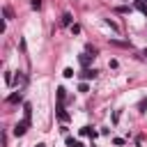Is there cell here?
<instances>
[{
  "mask_svg": "<svg viewBox=\"0 0 147 147\" xmlns=\"http://www.w3.org/2000/svg\"><path fill=\"white\" fill-rule=\"evenodd\" d=\"M28 126H30V119H23V122H18V124L14 126V136H23V133L28 131Z\"/></svg>",
  "mask_w": 147,
  "mask_h": 147,
  "instance_id": "obj_1",
  "label": "cell"
},
{
  "mask_svg": "<svg viewBox=\"0 0 147 147\" xmlns=\"http://www.w3.org/2000/svg\"><path fill=\"white\" fill-rule=\"evenodd\" d=\"M57 117H60V122H67L69 119V115L64 113V106H57Z\"/></svg>",
  "mask_w": 147,
  "mask_h": 147,
  "instance_id": "obj_2",
  "label": "cell"
},
{
  "mask_svg": "<svg viewBox=\"0 0 147 147\" xmlns=\"http://www.w3.org/2000/svg\"><path fill=\"white\" fill-rule=\"evenodd\" d=\"M57 106H64V87H57Z\"/></svg>",
  "mask_w": 147,
  "mask_h": 147,
  "instance_id": "obj_3",
  "label": "cell"
},
{
  "mask_svg": "<svg viewBox=\"0 0 147 147\" xmlns=\"http://www.w3.org/2000/svg\"><path fill=\"white\" fill-rule=\"evenodd\" d=\"M21 101V92H14V94H9V99H7V103H18Z\"/></svg>",
  "mask_w": 147,
  "mask_h": 147,
  "instance_id": "obj_4",
  "label": "cell"
},
{
  "mask_svg": "<svg viewBox=\"0 0 147 147\" xmlns=\"http://www.w3.org/2000/svg\"><path fill=\"white\" fill-rule=\"evenodd\" d=\"M94 76H96V71H94V69H85V71L80 74V78H94Z\"/></svg>",
  "mask_w": 147,
  "mask_h": 147,
  "instance_id": "obj_5",
  "label": "cell"
},
{
  "mask_svg": "<svg viewBox=\"0 0 147 147\" xmlns=\"http://www.w3.org/2000/svg\"><path fill=\"white\" fill-rule=\"evenodd\" d=\"M23 115H25V119H30V115H32V106L30 103H23Z\"/></svg>",
  "mask_w": 147,
  "mask_h": 147,
  "instance_id": "obj_6",
  "label": "cell"
},
{
  "mask_svg": "<svg viewBox=\"0 0 147 147\" xmlns=\"http://www.w3.org/2000/svg\"><path fill=\"white\" fill-rule=\"evenodd\" d=\"M136 7H138V9H140V11H142V14H147V5H145V2H142V0H138V5H136Z\"/></svg>",
  "mask_w": 147,
  "mask_h": 147,
  "instance_id": "obj_7",
  "label": "cell"
},
{
  "mask_svg": "<svg viewBox=\"0 0 147 147\" xmlns=\"http://www.w3.org/2000/svg\"><path fill=\"white\" fill-rule=\"evenodd\" d=\"M62 23L69 25V23H71V14H64V16H62Z\"/></svg>",
  "mask_w": 147,
  "mask_h": 147,
  "instance_id": "obj_8",
  "label": "cell"
},
{
  "mask_svg": "<svg viewBox=\"0 0 147 147\" xmlns=\"http://www.w3.org/2000/svg\"><path fill=\"white\" fill-rule=\"evenodd\" d=\"M30 5H32V9H41V0H32Z\"/></svg>",
  "mask_w": 147,
  "mask_h": 147,
  "instance_id": "obj_9",
  "label": "cell"
},
{
  "mask_svg": "<svg viewBox=\"0 0 147 147\" xmlns=\"http://www.w3.org/2000/svg\"><path fill=\"white\" fill-rule=\"evenodd\" d=\"M90 57H94V55H80V62H83V64H87V62H90Z\"/></svg>",
  "mask_w": 147,
  "mask_h": 147,
  "instance_id": "obj_10",
  "label": "cell"
},
{
  "mask_svg": "<svg viewBox=\"0 0 147 147\" xmlns=\"http://www.w3.org/2000/svg\"><path fill=\"white\" fill-rule=\"evenodd\" d=\"M138 108H140V113H142V108H147V99H142V101L138 103Z\"/></svg>",
  "mask_w": 147,
  "mask_h": 147,
  "instance_id": "obj_11",
  "label": "cell"
},
{
  "mask_svg": "<svg viewBox=\"0 0 147 147\" xmlns=\"http://www.w3.org/2000/svg\"><path fill=\"white\" fill-rule=\"evenodd\" d=\"M142 57H145V60H147V48H145V51H142Z\"/></svg>",
  "mask_w": 147,
  "mask_h": 147,
  "instance_id": "obj_12",
  "label": "cell"
},
{
  "mask_svg": "<svg viewBox=\"0 0 147 147\" xmlns=\"http://www.w3.org/2000/svg\"><path fill=\"white\" fill-rule=\"evenodd\" d=\"M74 147H83V145H80V142H74Z\"/></svg>",
  "mask_w": 147,
  "mask_h": 147,
  "instance_id": "obj_13",
  "label": "cell"
},
{
  "mask_svg": "<svg viewBox=\"0 0 147 147\" xmlns=\"http://www.w3.org/2000/svg\"><path fill=\"white\" fill-rule=\"evenodd\" d=\"M37 147H46V145H41V142H39V145H37Z\"/></svg>",
  "mask_w": 147,
  "mask_h": 147,
  "instance_id": "obj_14",
  "label": "cell"
}]
</instances>
